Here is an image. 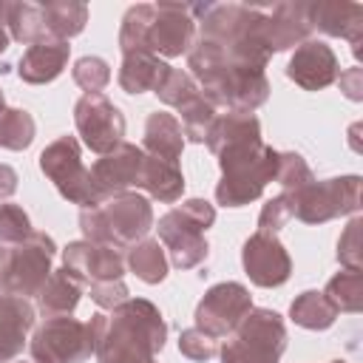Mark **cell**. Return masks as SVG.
Instances as JSON below:
<instances>
[{"mask_svg": "<svg viewBox=\"0 0 363 363\" xmlns=\"http://www.w3.org/2000/svg\"><path fill=\"white\" fill-rule=\"evenodd\" d=\"M37 125L26 108H3L0 111V147L26 150L34 142Z\"/></svg>", "mask_w": 363, "mask_h": 363, "instance_id": "d6a6232c", "label": "cell"}, {"mask_svg": "<svg viewBox=\"0 0 363 363\" xmlns=\"http://www.w3.org/2000/svg\"><path fill=\"white\" fill-rule=\"evenodd\" d=\"M153 94H156L164 105H170V108H182V105H187L193 96H199L201 91H199L196 79H193L187 71H182V68H170Z\"/></svg>", "mask_w": 363, "mask_h": 363, "instance_id": "d590c367", "label": "cell"}, {"mask_svg": "<svg viewBox=\"0 0 363 363\" xmlns=\"http://www.w3.org/2000/svg\"><path fill=\"white\" fill-rule=\"evenodd\" d=\"M337 74L340 65L335 51L323 40H312V37L295 48L286 65V77L303 91H323L337 79Z\"/></svg>", "mask_w": 363, "mask_h": 363, "instance_id": "e0dca14e", "label": "cell"}, {"mask_svg": "<svg viewBox=\"0 0 363 363\" xmlns=\"http://www.w3.org/2000/svg\"><path fill=\"white\" fill-rule=\"evenodd\" d=\"M88 292H91V301H94L96 306H102V309H113V306H119V303H125V301L130 298V292H128V286L122 284V278H119V281L91 284Z\"/></svg>", "mask_w": 363, "mask_h": 363, "instance_id": "b9f144b4", "label": "cell"}, {"mask_svg": "<svg viewBox=\"0 0 363 363\" xmlns=\"http://www.w3.org/2000/svg\"><path fill=\"white\" fill-rule=\"evenodd\" d=\"M179 113H182L179 125H182V130H184V142L204 145V139H207V133H210V128H213V122H216V116H218V108H216L204 94H199V96H193L187 105H182Z\"/></svg>", "mask_w": 363, "mask_h": 363, "instance_id": "1f68e13d", "label": "cell"}, {"mask_svg": "<svg viewBox=\"0 0 363 363\" xmlns=\"http://www.w3.org/2000/svg\"><path fill=\"white\" fill-rule=\"evenodd\" d=\"M62 269L77 278L82 286L102 284V281H119L125 275V258L111 244L96 241H71L62 250Z\"/></svg>", "mask_w": 363, "mask_h": 363, "instance_id": "9a60e30c", "label": "cell"}, {"mask_svg": "<svg viewBox=\"0 0 363 363\" xmlns=\"http://www.w3.org/2000/svg\"><path fill=\"white\" fill-rule=\"evenodd\" d=\"M40 9H43V23H45L48 40L68 43L88 23V6L77 3V0H48V3H40Z\"/></svg>", "mask_w": 363, "mask_h": 363, "instance_id": "4316f807", "label": "cell"}, {"mask_svg": "<svg viewBox=\"0 0 363 363\" xmlns=\"http://www.w3.org/2000/svg\"><path fill=\"white\" fill-rule=\"evenodd\" d=\"M241 264L247 278L264 289H275L292 275V258L275 233L255 230L241 247Z\"/></svg>", "mask_w": 363, "mask_h": 363, "instance_id": "5bb4252c", "label": "cell"}, {"mask_svg": "<svg viewBox=\"0 0 363 363\" xmlns=\"http://www.w3.org/2000/svg\"><path fill=\"white\" fill-rule=\"evenodd\" d=\"M28 352L43 363H85L94 354V337L85 320L54 315L34 326Z\"/></svg>", "mask_w": 363, "mask_h": 363, "instance_id": "30bf717a", "label": "cell"}, {"mask_svg": "<svg viewBox=\"0 0 363 363\" xmlns=\"http://www.w3.org/2000/svg\"><path fill=\"white\" fill-rule=\"evenodd\" d=\"M9 43H11V37H9V31H6V26L0 23V54L9 48Z\"/></svg>", "mask_w": 363, "mask_h": 363, "instance_id": "f6af8a7d", "label": "cell"}, {"mask_svg": "<svg viewBox=\"0 0 363 363\" xmlns=\"http://www.w3.org/2000/svg\"><path fill=\"white\" fill-rule=\"evenodd\" d=\"M323 298L335 306V312H360V306H363V272L360 269L335 272L323 286Z\"/></svg>", "mask_w": 363, "mask_h": 363, "instance_id": "4dcf8cb0", "label": "cell"}, {"mask_svg": "<svg viewBox=\"0 0 363 363\" xmlns=\"http://www.w3.org/2000/svg\"><path fill=\"white\" fill-rule=\"evenodd\" d=\"M289 318L301 326V329H312V332H323L335 323L337 312L335 306L323 298V292L318 289H306L301 292L292 303H289Z\"/></svg>", "mask_w": 363, "mask_h": 363, "instance_id": "f546056e", "label": "cell"}, {"mask_svg": "<svg viewBox=\"0 0 363 363\" xmlns=\"http://www.w3.org/2000/svg\"><path fill=\"white\" fill-rule=\"evenodd\" d=\"M179 352H182L187 360L207 363L210 357H216L218 343H216L213 335L201 332L199 326H190V329H182V335H179Z\"/></svg>", "mask_w": 363, "mask_h": 363, "instance_id": "f35d334b", "label": "cell"}, {"mask_svg": "<svg viewBox=\"0 0 363 363\" xmlns=\"http://www.w3.org/2000/svg\"><path fill=\"white\" fill-rule=\"evenodd\" d=\"M337 82H340V91H343L352 102H360V99H363V68H360V65L340 71V74H337Z\"/></svg>", "mask_w": 363, "mask_h": 363, "instance_id": "7bdbcfd3", "label": "cell"}, {"mask_svg": "<svg viewBox=\"0 0 363 363\" xmlns=\"http://www.w3.org/2000/svg\"><path fill=\"white\" fill-rule=\"evenodd\" d=\"M54 255L57 244L43 230H31V235L20 244H0V292L20 298L37 295L51 275Z\"/></svg>", "mask_w": 363, "mask_h": 363, "instance_id": "52a82bcc", "label": "cell"}, {"mask_svg": "<svg viewBox=\"0 0 363 363\" xmlns=\"http://www.w3.org/2000/svg\"><path fill=\"white\" fill-rule=\"evenodd\" d=\"M286 199L292 204V218H301L303 224H326L340 216H354L360 210V176L312 179Z\"/></svg>", "mask_w": 363, "mask_h": 363, "instance_id": "ba28073f", "label": "cell"}, {"mask_svg": "<svg viewBox=\"0 0 363 363\" xmlns=\"http://www.w3.org/2000/svg\"><path fill=\"white\" fill-rule=\"evenodd\" d=\"M286 349V323L275 309L252 306L221 346V363H278Z\"/></svg>", "mask_w": 363, "mask_h": 363, "instance_id": "8992f818", "label": "cell"}, {"mask_svg": "<svg viewBox=\"0 0 363 363\" xmlns=\"http://www.w3.org/2000/svg\"><path fill=\"white\" fill-rule=\"evenodd\" d=\"M71 77L74 82L85 91V94H102V88L111 82V65L102 60V57H79L71 68Z\"/></svg>", "mask_w": 363, "mask_h": 363, "instance_id": "8d00e7d4", "label": "cell"}, {"mask_svg": "<svg viewBox=\"0 0 363 363\" xmlns=\"http://www.w3.org/2000/svg\"><path fill=\"white\" fill-rule=\"evenodd\" d=\"M3 26L9 31V37L14 43H45V23H43V9L37 3H11L6 0V14H3Z\"/></svg>", "mask_w": 363, "mask_h": 363, "instance_id": "83f0119b", "label": "cell"}, {"mask_svg": "<svg viewBox=\"0 0 363 363\" xmlns=\"http://www.w3.org/2000/svg\"><path fill=\"white\" fill-rule=\"evenodd\" d=\"M312 34L309 26V3L301 0H286L278 3L267 11V23H264V40L269 54L286 51V48H298L301 43H306Z\"/></svg>", "mask_w": 363, "mask_h": 363, "instance_id": "d6986e66", "label": "cell"}, {"mask_svg": "<svg viewBox=\"0 0 363 363\" xmlns=\"http://www.w3.org/2000/svg\"><path fill=\"white\" fill-rule=\"evenodd\" d=\"M261 139V122L255 113H247V111H227V113H218L204 145L218 153L230 145H238V142H255Z\"/></svg>", "mask_w": 363, "mask_h": 363, "instance_id": "d4e9b609", "label": "cell"}, {"mask_svg": "<svg viewBox=\"0 0 363 363\" xmlns=\"http://www.w3.org/2000/svg\"><path fill=\"white\" fill-rule=\"evenodd\" d=\"M11 363H43V360H37V357H28V360H11Z\"/></svg>", "mask_w": 363, "mask_h": 363, "instance_id": "bcb514c9", "label": "cell"}, {"mask_svg": "<svg viewBox=\"0 0 363 363\" xmlns=\"http://www.w3.org/2000/svg\"><path fill=\"white\" fill-rule=\"evenodd\" d=\"M153 227V207L145 196L125 190L105 196L94 207H82L79 213V230L88 241L111 244L116 250L133 247L142 241Z\"/></svg>", "mask_w": 363, "mask_h": 363, "instance_id": "277c9868", "label": "cell"}, {"mask_svg": "<svg viewBox=\"0 0 363 363\" xmlns=\"http://www.w3.org/2000/svg\"><path fill=\"white\" fill-rule=\"evenodd\" d=\"M187 68L190 77L199 79V91L216 108L252 113L269 99V79L264 71L227 60V54L204 37H196L193 48L187 51Z\"/></svg>", "mask_w": 363, "mask_h": 363, "instance_id": "7a4b0ae2", "label": "cell"}, {"mask_svg": "<svg viewBox=\"0 0 363 363\" xmlns=\"http://www.w3.org/2000/svg\"><path fill=\"white\" fill-rule=\"evenodd\" d=\"M150 14H153V3H136V6H130L125 11L122 26H119V51H122V57L147 51L145 48V34H147Z\"/></svg>", "mask_w": 363, "mask_h": 363, "instance_id": "836d02e7", "label": "cell"}, {"mask_svg": "<svg viewBox=\"0 0 363 363\" xmlns=\"http://www.w3.org/2000/svg\"><path fill=\"white\" fill-rule=\"evenodd\" d=\"M213 221L216 207L204 199H187L159 218V241L164 244L170 264L176 269H196L207 261L210 247L204 241V230H210Z\"/></svg>", "mask_w": 363, "mask_h": 363, "instance_id": "5b68a950", "label": "cell"}, {"mask_svg": "<svg viewBox=\"0 0 363 363\" xmlns=\"http://www.w3.org/2000/svg\"><path fill=\"white\" fill-rule=\"evenodd\" d=\"M312 167L306 164V159L298 153V150H281L278 153V173H275V182L281 184V193H295L301 187H306L312 182Z\"/></svg>", "mask_w": 363, "mask_h": 363, "instance_id": "e575fe53", "label": "cell"}, {"mask_svg": "<svg viewBox=\"0 0 363 363\" xmlns=\"http://www.w3.org/2000/svg\"><path fill=\"white\" fill-rule=\"evenodd\" d=\"M332 363H346V360H332Z\"/></svg>", "mask_w": 363, "mask_h": 363, "instance_id": "681fc988", "label": "cell"}, {"mask_svg": "<svg viewBox=\"0 0 363 363\" xmlns=\"http://www.w3.org/2000/svg\"><path fill=\"white\" fill-rule=\"evenodd\" d=\"M278 153L281 150L264 145V139L238 142L218 150L216 156L221 167V182L216 184V201L221 207H244L255 201L264 187L275 182Z\"/></svg>", "mask_w": 363, "mask_h": 363, "instance_id": "3957f363", "label": "cell"}, {"mask_svg": "<svg viewBox=\"0 0 363 363\" xmlns=\"http://www.w3.org/2000/svg\"><path fill=\"white\" fill-rule=\"evenodd\" d=\"M6 108V96H3V91H0V111Z\"/></svg>", "mask_w": 363, "mask_h": 363, "instance_id": "7dc6e473", "label": "cell"}, {"mask_svg": "<svg viewBox=\"0 0 363 363\" xmlns=\"http://www.w3.org/2000/svg\"><path fill=\"white\" fill-rule=\"evenodd\" d=\"M37 306L28 298L0 292V363L17 360L26 346V332L34 326Z\"/></svg>", "mask_w": 363, "mask_h": 363, "instance_id": "ffe728a7", "label": "cell"}, {"mask_svg": "<svg viewBox=\"0 0 363 363\" xmlns=\"http://www.w3.org/2000/svg\"><path fill=\"white\" fill-rule=\"evenodd\" d=\"M31 235V218L20 204H0V244L11 247Z\"/></svg>", "mask_w": 363, "mask_h": 363, "instance_id": "74e56055", "label": "cell"}, {"mask_svg": "<svg viewBox=\"0 0 363 363\" xmlns=\"http://www.w3.org/2000/svg\"><path fill=\"white\" fill-rule=\"evenodd\" d=\"M142 162H145V150L133 142H122L111 153L99 156L91 164V179H94V187H96L99 199L113 196V193H125L130 187H139Z\"/></svg>", "mask_w": 363, "mask_h": 363, "instance_id": "2e32d148", "label": "cell"}, {"mask_svg": "<svg viewBox=\"0 0 363 363\" xmlns=\"http://www.w3.org/2000/svg\"><path fill=\"white\" fill-rule=\"evenodd\" d=\"M17 182H20L17 170H14L11 164H3V162H0V201H3V199H9V196H14Z\"/></svg>", "mask_w": 363, "mask_h": 363, "instance_id": "ee69618b", "label": "cell"}, {"mask_svg": "<svg viewBox=\"0 0 363 363\" xmlns=\"http://www.w3.org/2000/svg\"><path fill=\"white\" fill-rule=\"evenodd\" d=\"M309 26L323 31L326 37H343L352 45L354 60L363 57V6L343 0H320L309 3Z\"/></svg>", "mask_w": 363, "mask_h": 363, "instance_id": "ac0fdd59", "label": "cell"}, {"mask_svg": "<svg viewBox=\"0 0 363 363\" xmlns=\"http://www.w3.org/2000/svg\"><path fill=\"white\" fill-rule=\"evenodd\" d=\"M125 267H130V272L145 284H162L167 278L164 247L159 244V238H142L133 247H128Z\"/></svg>", "mask_w": 363, "mask_h": 363, "instance_id": "f1b7e54d", "label": "cell"}, {"mask_svg": "<svg viewBox=\"0 0 363 363\" xmlns=\"http://www.w3.org/2000/svg\"><path fill=\"white\" fill-rule=\"evenodd\" d=\"M196 43V20L190 3H153L145 48L156 57H182Z\"/></svg>", "mask_w": 363, "mask_h": 363, "instance_id": "4fadbf2b", "label": "cell"}, {"mask_svg": "<svg viewBox=\"0 0 363 363\" xmlns=\"http://www.w3.org/2000/svg\"><path fill=\"white\" fill-rule=\"evenodd\" d=\"M37 298V309L45 315V318H54V315H71L82 298V284L77 278H71L62 267L60 269H51V275L45 278V284L40 286V292L34 295Z\"/></svg>", "mask_w": 363, "mask_h": 363, "instance_id": "484cf974", "label": "cell"}, {"mask_svg": "<svg viewBox=\"0 0 363 363\" xmlns=\"http://www.w3.org/2000/svg\"><path fill=\"white\" fill-rule=\"evenodd\" d=\"M94 357L99 363H142L153 360L167 340V323L147 298H128L111 315L96 312L88 320Z\"/></svg>", "mask_w": 363, "mask_h": 363, "instance_id": "6da1fadb", "label": "cell"}, {"mask_svg": "<svg viewBox=\"0 0 363 363\" xmlns=\"http://www.w3.org/2000/svg\"><path fill=\"white\" fill-rule=\"evenodd\" d=\"M142 363H156V357H153V360H142Z\"/></svg>", "mask_w": 363, "mask_h": 363, "instance_id": "c3c4849f", "label": "cell"}, {"mask_svg": "<svg viewBox=\"0 0 363 363\" xmlns=\"http://www.w3.org/2000/svg\"><path fill=\"white\" fill-rule=\"evenodd\" d=\"M68 57H71V45L65 40L34 43L23 51L17 62V74L28 85H48L62 74V68L68 65Z\"/></svg>", "mask_w": 363, "mask_h": 363, "instance_id": "44dd1931", "label": "cell"}, {"mask_svg": "<svg viewBox=\"0 0 363 363\" xmlns=\"http://www.w3.org/2000/svg\"><path fill=\"white\" fill-rule=\"evenodd\" d=\"M40 170L54 182L57 193L79 207H94L99 199L91 170L82 164V150L77 136H60L48 142L40 153Z\"/></svg>", "mask_w": 363, "mask_h": 363, "instance_id": "9c48e42d", "label": "cell"}, {"mask_svg": "<svg viewBox=\"0 0 363 363\" xmlns=\"http://www.w3.org/2000/svg\"><path fill=\"white\" fill-rule=\"evenodd\" d=\"M250 309H252L250 289L238 281H221L204 292L193 318L201 332H207L218 340V337H227Z\"/></svg>", "mask_w": 363, "mask_h": 363, "instance_id": "7c38bea8", "label": "cell"}, {"mask_svg": "<svg viewBox=\"0 0 363 363\" xmlns=\"http://www.w3.org/2000/svg\"><path fill=\"white\" fill-rule=\"evenodd\" d=\"M289 218H292V204H289V199L284 193H278V196H272L261 207V213H258V230L261 233H278L281 227H286Z\"/></svg>", "mask_w": 363, "mask_h": 363, "instance_id": "60d3db41", "label": "cell"}, {"mask_svg": "<svg viewBox=\"0 0 363 363\" xmlns=\"http://www.w3.org/2000/svg\"><path fill=\"white\" fill-rule=\"evenodd\" d=\"M74 128L82 145L99 156L111 153L125 139V113L105 94H82L74 105Z\"/></svg>", "mask_w": 363, "mask_h": 363, "instance_id": "8fae6325", "label": "cell"}, {"mask_svg": "<svg viewBox=\"0 0 363 363\" xmlns=\"http://www.w3.org/2000/svg\"><path fill=\"white\" fill-rule=\"evenodd\" d=\"M167 71H170V65L162 57L139 51V54L122 57L116 79H119V88L125 94H145V91H156Z\"/></svg>", "mask_w": 363, "mask_h": 363, "instance_id": "603a6c76", "label": "cell"}, {"mask_svg": "<svg viewBox=\"0 0 363 363\" xmlns=\"http://www.w3.org/2000/svg\"><path fill=\"white\" fill-rule=\"evenodd\" d=\"M142 150L147 156L164 159L179 164L182 150H184V130L179 125V119L167 111H153L145 122V139H142Z\"/></svg>", "mask_w": 363, "mask_h": 363, "instance_id": "7402d4cb", "label": "cell"}, {"mask_svg": "<svg viewBox=\"0 0 363 363\" xmlns=\"http://www.w3.org/2000/svg\"><path fill=\"white\" fill-rule=\"evenodd\" d=\"M139 187L147 190L150 199H156V201H162V204H173V201H179L182 193H184V173L179 170V164L145 153Z\"/></svg>", "mask_w": 363, "mask_h": 363, "instance_id": "cb8c5ba5", "label": "cell"}, {"mask_svg": "<svg viewBox=\"0 0 363 363\" xmlns=\"http://www.w3.org/2000/svg\"><path fill=\"white\" fill-rule=\"evenodd\" d=\"M360 230H363V218L354 216L337 238V261L343 269H360Z\"/></svg>", "mask_w": 363, "mask_h": 363, "instance_id": "ab89813d", "label": "cell"}]
</instances>
